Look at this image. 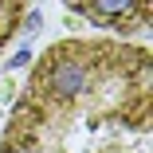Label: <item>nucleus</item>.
Segmentation results:
<instances>
[{
    "mask_svg": "<svg viewBox=\"0 0 153 153\" xmlns=\"http://www.w3.org/2000/svg\"><path fill=\"white\" fill-rule=\"evenodd\" d=\"M67 8H75V12L82 16V8H86V0H67Z\"/></svg>",
    "mask_w": 153,
    "mask_h": 153,
    "instance_id": "obj_1",
    "label": "nucleus"
}]
</instances>
